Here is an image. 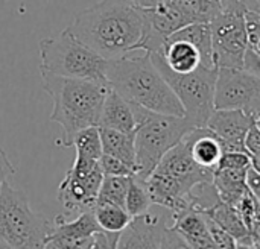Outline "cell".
Listing matches in <instances>:
<instances>
[{
  "mask_svg": "<svg viewBox=\"0 0 260 249\" xmlns=\"http://www.w3.org/2000/svg\"><path fill=\"white\" fill-rule=\"evenodd\" d=\"M143 27V12L129 0H102L81 11L69 30L105 59H114L139 50Z\"/></svg>",
  "mask_w": 260,
  "mask_h": 249,
  "instance_id": "cell-1",
  "label": "cell"
},
{
  "mask_svg": "<svg viewBox=\"0 0 260 249\" xmlns=\"http://www.w3.org/2000/svg\"><path fill=\"white\" fill-rule=\"evenodd\" d=\"M105 76L108 85L131 103L161 114L186 116L184 106L152 62L149 52L142 50V55L129 52L107 59Z\"/></svg>",
  "mask_w": 260,
  "mask_h": 249,
  "instance_id": "cell-2",
  "label": "cell"
},
{
  "mask_svg": "<svg viewBox=\"0 0 260 249\" xmlns=\"http://www.w3.org/2000/svg\"><path fill=\"white\" fill-rule=\"evenodd\" d=\"M41 72L44 91L53 100L50 122L61 126L62 135L56 145L72 148L73 137L88 128L98 126L108 84H101L81 78H66L49 72Z\"/></svg>",
  "mask_w": 260,
  "mask_h": 249,
  "instance_id": "cell-3",
  "label": "cell"
},
{
  "mask_svg": "<svg viewBox=\"0 0 260 249\" xmlns=\"http://www.w3.org/2000/svg\"><path fill=\"white\" fill-rule=\"evenodd\" d=\"M136 116V166L134 176L145 181L158 166L163 155L178 145L193 128H197L186 116H171L146 110L133 103Z\"/></svg>",
  "mask_w": 260,
  "mask_h": 249,
  "instance_id": "cell-4",
  "label": "cell"
},
{
  "mask_svg": "<svg viewBox=\"0 0 260 249\" xmlns=\"http://www.w3.org/2000/svg\"><path fill=\"white\" fill-rule=\"evenodd\" d=\"M53 224L32 211L24 192L8 181L0 189V242L3 248H44Z\"/></svg>",
  "mask_w": 260,
  "mask_h": 249,
  "instance_id": "cell-5",
  "label": "cell"
},
{
  "mask_svg": "<svg viewBox=\"0 0 260 249\" xmlns=\"http://www.w3.org/2000/svg\"><path fill=\"white\" fill-rule=\"evenodd\" d=\"M40 70L66 78H81L108 84L105 76L107 59L81 43L66 27L58 37L40 41Z\"/></svg>",
  "mask_w": 260,
  "mask_h": 249,
  "instance_id": "cell-6",
  "label": "cell"
},
{
  "mask_svg": "<svg viewBox=\"0 0 260 249\" xmlns=\"http://www.w3.org/2000/svg\"><path fill=\"white\" fill-rule=\"evenodd\" d=\"M151 58L184 106L186 117L195 126H206L215 110V82L218 68L200 65L193 72L177 73L168 67L160 52H152Z\"/></svg>",
  "mask_w": 260,
  "mask_h": 249,
  "instance_id": "cell-7",
  "label": "cell"
},
{
  "mask_svg": "<svg viewBox=\"0 0 260 249\" xmlns=\"http://www.w3.org/2000/svg\"><path fill=\"white\" fill-rule=\"evenodd\" d=\"M172 210L152 204L120 233L117 248H189L172 228Z\"/></svg>",
  "mask_w": 260,
  "mask_h": 249,
  "instance_id": "cell-8",
  "label": "cell"
},
{
  "mask_svg": "<svg viewBox=\"0 0 260 249\" xmlns=\"http://www.w3.org/2000/svg\"><path fill=\"white\" fill-rule=\"evenodd\" d=\"M213 59L218 68H242L248 37L242 11H221L212 21Z\"/></svg>",
  "mask_w": 260,
  "mask_h": 249,
  "instance_id": "cell-9",
  "label": "cell"
},
{
  "mask_svg": "<svg viewBox=\"0 0 260 249\" xmlns=\"http://www.w3.org/2000/svg\"><path fill=\"white\" fill-rule=\"evenodd\" d=\"M215 108L260 114V76L242 68H218Z\"/></svg>",
  "mask_w": 260,
  "mask_h": 249,
  "instance_id": "cell-10",
  "label": "cell"
},
{
  "mask_svg": "<svg viewBox=\"0 0 260 249\" xmlns=\"http://www.w3.org/2000/svg\"><path fill=\"white\" fill-rule=\"evenodd\" d=\"M104 180L101 163L88 173H78L72 169L67 170L64 180L58 187V201L69 211L78 215L93 210L98 201V193Z\"/></svg>",
  "mask_w": 260,
  "mask_h": 249,
  "instance_id": "cell-11",
  "label": "cell"
},
{
  "mask_svg": "<svg viewBox=\"0 0 260 249\" xmlns=\"http://www.w3.org/2000/svg\"><path fill=\"white\" fill-rule=\"evenodd\" d=\"M155 170L175 178L187 192V195L197 184L213 181L215 173V170L204 169L193 160L189 145L184 138L163 155Z\"/></svg>",
  "mask_w": 260,
  "mask_h": 249,
  "instance_id": "cell-12",
  "label": "cell"
},
{
  "mask_svg": "<svg viewBox=\"0 0 260 249\" xmlns=\"http://www.w3.org/2000/svg\"><path fill=\"white\" fill-rule=\"evenodd\" d=\"M102 228L96 222L93 210L78 215L75 221L67 222L64 216H56L52 233L49 234L44 248H94V234Z\"/></svg>",
  "mask_w": 260,
  "mask_h": 249,
  "instance_id": "cell-13",
  "label": "cell"
},
{
  "mask_svg": "<svg viewBox=\"0 0 260 249\" xmlns=\"http://www.w3.org/2000/svg\"><path fill=\"white\" fill-rule=\"evenodd\" d=\"M254 117L256 116L242 110L215 108L206 126L218 135L224 151H247L244 140Z\"/></svg>",
  "mask_w": 260,
  "mask_h": 249,
  "instance_id": "cell-14",
  "label": "cell"
},
{
  "mask_svg": "<svg viewBox=\"0 0 260 249\" xmlns=\"http://www.w3.org/2000/svg\"><path fill=\"white\" fill-rule=\"evenodd\" d=\"M172 228L183 237L187 246L192 249H212L215 243L209 234L204 213L195 207H186L178 211H172Z\"/></svg>",
  "mask_w": 260,
  "mask_h": 249,
  "instance_id": "cell-15",
  "label": "cell"
},
{
  "mask_svg": "<svg viewBox=\"0 0 260 249\" xmlns=\"http://www.w3.org/2000/svg\"><path fill=\"white\" fill-rule=\"evenodd\" d=\"M136 125L133 103L120 96L114 88L108 87L98 126L111 128L122 132H134Z\"/></svg>",
  "mask_w": 260,
  "mask_h": 249,
  "instance_id": "cell-16",
  "label": "cell"
},
{
  "mask_svg": "<svg viewBox=\"0 0 260 249\" xmlns=\"http://www.w3.org/2000/svg\"><path fill=\"white\" fill-rule=\"evenodd\" d=\"M184 140L189 145L193 160L201 167L216 170L224 154V146L213 131L207 126H197L184 137Z\"/></svg>",
  "mask_w": 260,
  "mask_h": 249,
  "instance_id": "cell-17",
  "label": "cell"
},
{
  "mask_svg": "<svg viewBox=\"0 0 260 249\" xmlns=\"http://www.w3.org/2000/svg\"><path fill=\"white\" fill-rule=\"evenodd\" d=\"M213 221H216L238 243V248H253V240L247 225L244 224L239 211L235 205H230L224 201L216 202L212 208L203 210Z\"/></svg>",
  "mask_w": 260,
  "mask_h": 249,
  "instance_id": "cell-18",
  "label": "cell"
},
{
  "mask_svg": "<svg viewBox=\"0 0 260 249\" xmlns=\"http://www.w3.org/2000/svg\"><path fill=\"white\" fill-rule=\"evenodd\" d=\"M160 53L163 55L168 67L177 73H189L201 65V55L198 49L186 40L168 38Z\"/></svg>",
  "mask_w": 260,
  "mask_h": 249,
  "instance_id": "cell-19",
  "label": "cell"
},
{
  "mask_svg": "<svg viewBox=\"0 0 260 249\" xmlns=\"http://www.w3.org/2000/svg\"><path fill=\"white\" fill-rule=\"evenodd\" d=\"M98 128H99V135H101V143H102V152L122 160L125 164L133 167L134 172H137L134 132H122V131L104 128V126H98Z\"/></svg>",
  "mask_w": 260,
  "mask_h": 249,
  "instance_id": "cell-20",
  "label": "cell"
},
{
  "mask_svg": "<svg viewBox=\"0 0 260 249\" xmlns=\"http://www.w3.org/2000/svg\"><path fill=\"white\" fill-rule=\"evenodd\" d=\"M247 170L229 169V167H218L215 170L212 183H213L221 201H224L230 205H236V202L248 190Z\"/></svg>",
  "mask_w": 260,
  "mask_h": 249,
  "instance_id": "cell-21",
  "label": "cell"
},
{
  "mask_svg": "<svg viewBox=\"0 0 260 249\" xmlns=\"http://www.w3.org/2000/svg\"><path fill=\"white\" fill-rule=\"evenodd\" d=\"M169 38L186 40L192 43L201 55V65L207 68L216 67L213 59V40H212L210 23H190L181 27L180 30H177L175 33H172Z\"/></svg>",
  "mask_w": 260,
  "mask_h": 249,
  "instance_id": "cell-22",
  "label": "cell"
},
{
  "mask_svg": "<svg viewBox=\"0 0 260 249\" xmlns=\"http://www.w3.org/2000/svg\"><path fill=\"white\" fill-rule=\"evenodd\" d=\"M93 215L99 227L110 233H122L133 219L125 207L111 202H98L93 208Z\"/></svg>",
  "mask_w": 260,
  "mask_h": 249,
  "instance_id": "cell-23",
  "label": "cell"
},
{
  "mask_svg": "<svg viewBox=\"0 0 260 249\" xmlns=\"http://www.w3.org/2000/svg\"><path fill=\"white\" fill-rule=\"evenodd\" d=\"M172 5L190 23H210L221 11L222 6L215 0H171Z\"/></svg>",
  "mask_w": 260,
  "mask_h": 249,
  "instance_id": "cell-24",
  "label": "cell"
},
{
  "mask_svg": "<svg viewBox=\"0 0 260 249\" xmlns=\"http://www.w3.org/2000/svg\"><path fill=\"white\" fill-rule=\"evenodd\" d=\"M131 176H117V175H104L99 193H98V202H111L125 207V198L129 187Z\"/></svg>",
  "mask_w": 260,
  "mask_h": 249,
  "instance_id": "cell-25",
  "label": "cell"
},
{
  "mask_svg": "<svg viewBox=\"0 0 260 249\" xmlns=\"http://www.w3.org/2000/svg\"><path fill=\"white\" fill-rule=\"evenodd\" d=\"M72 148H75L76 155L90 158V160H101L102 157V143L99 135L98 126H88L82 131H79L73 137Z\"/></svg>",
  "mask_w": 260,
  "mask_h": 249,
  "instance_id": "cell-26",
  "label": "cell"
},
{
  "mask_svg": "<svg viewBox=\"0 0 260 249\" xmlns=\"http://www.w3.org/2000/svg\"><path fill=\"white\" fill-rule=\"evenodd\" d=\"M151 205H152V202H151V198H149L145 183L142 180H139L137 176H131L129 187H128L126 198H125L126 211L134 218V216L145 213Z\"/></svg>",
  "mask_w": 260,
  "mask_h": 249,
  "instance_id": "cell-27",
  "label": "cell"
},
{
  "mask_svg": "<svg viewBox=\"0 0 260 249\" xmlns=\"http://www.w3.org/2000/svg\"><path fill=\"white\" fill-rule=\"evenodd\" d=\"M204 213V219H206V225H207V230H209V234L215 243V248H222V249H233L238 248V243L236 240L216 222L213 221L206 211Z\"/></svg>",
  "mask_w": 260,
  "mask_h": 249,
  "instance_id": "cell-28",
  "label": "cell"
},
{
  "mask_svg": "<svg viewBox=\"0 0 260 249\" xmlns=\"http://www.w3.org/2000/svg\"><path fill=\"white\" fill-rule=\"evenodd\" d=\"M235 207H236V210L239 211V215H241L244 224L247 225V228H248V231H250L251 224L254 222V219L260 215L259 201L251 195L250 190H247V192L244 193V196L236 202Z\"/></svg>",
  "mask_w": 260,
  "mask_h": 249,
  "instance_id": "cell-29",
  "label": "cell"
},
{
  "mask_svg": "<svg viewBox=\"0 0 260 249\" xmlns=\"http://www.w3.org/2000/svg\"><path fill=\"white\" fill-rule=\"evenodd\" d=\"M218 167L247 170L248 167H251V155L247 151H224Z\"/></svg>",
  "mask_w": 260,
  "mask_h": 249,
  "instance_id": "cell-30",
  "label": "cell"
},
{
  "mask_svg": "<svg viewBox=\"0 0 260 249\" xmlns=\"http://www.w3.org/2000/svg\"><path fill=\"white\" fill-rule=\"evenodd\" d=\"M99 163H101L104 175H117V176H134L136 175L133 167H129L128 164H125L122 160H119L116 157L102 154Z\"/></svg>",
  "mask_w": 260,
  "mask_h": 249,
  "instance_id": "cell-31",
  "label": "cell"
},
{
  "mask_svg": "<svg viewBox=\"0 0 260 249\" xmlns=\"http://www.w3.org/2000/svg\"><path fill=\"white\" fill-rule=\"evenodd\" d=\"M244 21L248 37V47H256L260 43V12L247 9L244 12Z\"/></svg>",
  "mask_w": 260,
  "mask_h": 249,
  "instance_id": "cell-32",
  "label": "cell"
},
{
  "mask_svg": "<svg viewBox=\"0 0 260 249\" xmlns=\"http://www.w3.org/2000/svg\"><path fill=\"white\" fill-rule=\"evenodd\" d=\"M244 145H245V149L250 155H254V154L260 152V129L254 125V122L245 135Z\"/></svg>",
  "mask_w": 260,
  "mask_h": 249,
  "instance_id": "cell-33",
  "label": "cell"
},
{
  "mask_svg": "<svg viewBox=\"0 0 260 249\" xmlns=\"http://www.w3.org/2000/svg\"><path fill=\"white\" fill-rule=\"evenodd\" d=\"M15 175V167L12 166V163L9 161L6 152L0 148V189L3 186L5 181H8L11 176Z\"/></svg>",
  "mask_w": 260,
  "mask_h": 249,
  "instance_id": "cell-34",
  "label": "cell"
},
{
  "mask_svg": "<svg viewBox=\"0 0 260 249\" xmlns=\"http://www.w3.org/2000/svg\"><path fill=\"white\" fill-rule=\"evenodd\" d=\"M247 186H248V190L251 192V195L259 201L260 204V173L253 167H250L247 170Z\"/></svg>",
  "mask_w": 260,
  "mask_h": 249,
  "instance_id": "cell-35",
  "label": "cell"
},
{
  "mask_svg": "<svg viewBox=\"0 0 260 249\" xmlns=\"http://www.w3.org/2000/svg\"><path fill=\"white\" fill-rule=\"evenodd\" d=\"M253 0H221V6L224 11H242L250 9Z\"/></svg>",
  "mask_w": 260,
  "mask_h": 249,
  "instance_id": "cell-36",
  "label": "cell"
},
{
  "mask_svg": "<svg viewBox=\"0 0 260 249\" xmlns=\"http://www.w3.org/2000/svg\"><path fill=\"white\" fill-rule=\"evenodd\" d=\"M250 236H251V240H253V248H260V215L251 224Z\"/></svg>",
  "mask_w": 260,
  "mask_h": 249,
  "instance_id": "cell-37",
  "label": "cell"
},
{
  "mask_svg": "<svg viewBox=\"0 0 260 249\" xmlns=\"http://www.w3.org/2000/svg\"><path fill=\"white\" fill-rule=\"evenodd\" d=\"M134 6L140 8V9H148V8H154L166 0H129Z\"/></svg>",
  "mask_w": 260,
  "mask_h": 249,
  "instance_id": "cell-38",
  "label": "cell"
},
{
  "mask_svg": "<svg viewBox=\"0 0 260 249\" xmlns=\"http://www.w3.org/2000/svg\"><path fill=\"white\" fill-rule=\"evenodd\" d=\"M251 167H253L254 170H257L260 173V152L259 154L251 155Z\"/></svg>",
  "mask_w": 260,
  "mask_h": 249,
  "instance_id": "cell-39",
  "label": "cell"
},
{
  "mask_svg": "<svg viewBox=\"0 0 260 249\" xmlns=\"http://www.w3.org/2000/svg\"><path fill=\"white\" fill-rule=\"evenodd\" d=\"M250 9H254V11L260 12V0H253V3L250 5Z\"/></svg>",
  "mask_w": 260,
  "mask_h": 249,
  "instance_id": "cell-40",
  "label": "cell"
},
{
  "mask_svg": "<svg viewBox=\"0 0 260 249\" xmlns=\"http://www.w3.org/2000/svg\"><path fill=\"white\" fill-rule=\"evenodd\" d=\"M254 125H256V126L260 129V114H257V116L254 117Z\"/></svg>",
  "mask_w": 260,
  "mask_h": 249,
  "instance_id": "cell-41",
  "label": "cell"
},
{
  "mask_svg": "<svg viewBox=\"0 0 260 249\" xmlns=\"http://www.w3.org/2000/svg\"><path fill=\"white\" fill-rule=\"evenodd\" d=\"M215 2H219V3H221V0H215Z\"/></svg>",
  "mask_w": 260,
  "mask_h": 249,
  "instance_id": "cell-42",
  "label": "cell"
}]
</instances>
